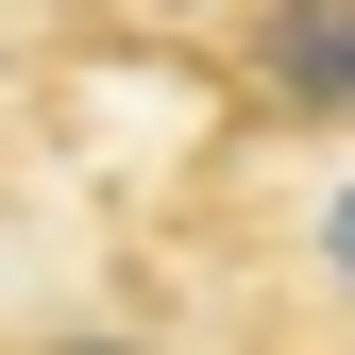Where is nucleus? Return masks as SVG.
<instances>
[{"label": "nucleus", "instance_id": "f257e3e1", "mask_svg": "<svg viewBox=\"0 0 355 355\" xmlns=\"http://www.w3.org/2000/svg\"><path fill=\"white\" fill-rule=\"evenodd\" d=\"M237 102L271 136H355V0H237Z\"/></svg>", "mask_w": 355, "mask_h": 355}, {"label": "nucleus", "instance_id": "f03ea898", "mask_svg": "<svg viewBox=\"0 0 355 355\" xmlns=\"http://www.w3.org/2000/svg\"><path fill=\"white\" fill-rule=\"evenodd\" d=\"M304 254H322V288H355V169L322 187V220H304Z\"/></svg>", "mask_w": 355, "mask_h": 355}]
</instances>
